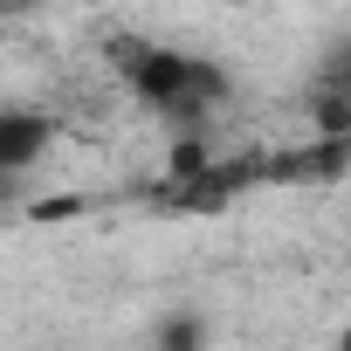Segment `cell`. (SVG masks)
I'll list each match as a JSON object with an SVG mask.
<instances>
[{
  "instance_id": "7a4b0ae2",
  "label": "cell",
  "mask_w": 351,
  "mask_h": 351,
  "mask_svg": "<svg viewBox=\"0 0 351 351\" xmlns=\"http://www.w3.org/2000/svg\"><path fill=\"white\" fill-rule=\"evenodd\" d=\"M49 152H56V117L42 104H0V200L28 193Z\"/></svg>"
},
{
  "instance_id": "5b68a950",
  "label": "cell",
  "mask_w": 351,
  "mask_h": 351,
  "mask_svg": "<svg viewBox=\"0 0 351 351\" xmlns=\"http://www.w3.org/2000/svg\"><path fill=\"white\" fill-rule=\"evenodd\" d=\"M330 351H351V317L337 324V337H330Z\"/></svg>"
},
{
  "instance_id": "3957f363",
  "label": "cell",
  "mask_w": 351,
  "mask_h": 351,
  "mask_svg": "<svg viewBox=\"0 0 351 351\" xmlns=\"http://www.w3.org/2000/svg\"><path fill=\"white\" fill-rule=\"evenodd\" d=\"M310 117L324 138H351V35H337L324 56H317V76H310Z\"/></svg>"
},
{
  "instance_id": "277c9868",
  "label": "cell",
  "mask_w": 351,
  "mask_h": 351,
  "mask_svg": "<svg viewBox=\"0 0 351 351\" xmlns=\"http://www.w3.org/2000/svg\"><path fill=\"white\" fill-rule=\"evenodd\" d=\"M152 344H158V351H207V324H200V317H165Z\"/></svg>"
},
{
  "instance_id": "6da1fadb",
  "label": "cell",
  "mask_w": 351,
  "mask_h": 351,
  "mask_svg": "<svg viewBox=\"0 0 351 351\" xmlns=\"http://www.w3.org/2000/svg\"><path fill=\"white\" fill-rule=\"evenodd\" d=\"M110 62H117L124 90L138 97V110H152V117H158L172 138H180V131H207V124L228 110V97H234L228 62H221V56H207V49H180V42L117 35Z\"/></svg>"
}]
</instances>
